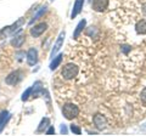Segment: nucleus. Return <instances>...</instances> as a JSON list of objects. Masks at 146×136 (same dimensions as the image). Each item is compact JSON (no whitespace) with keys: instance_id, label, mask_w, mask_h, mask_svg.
<instances>
[{"instance_id":"obj_3","label":"nucleus","mask_w":146,"mask_h":136,"mask_svg":"<svg viewBox=\"0 0 146 136\" xmlns=\"http://www.w3.org/2000/svg\"><path fill=\"white\" fill-rule=\"evenodd\" d=\"M23 18H20L17 22H15L13 24H11V26H7V27H5V28H3L1 30H0V35H10V34H15V32L16 30H20V27L23 24Z\"/></svg>"},{"instance_id":"obj_2","label":"nucleus","mask_w":146,"mask_h":136,"mask_svg":"<svg viewBox=\"0 0 146 136\" xmlns=\"http://www.w3.org/2000/svg\"><path fill=\"white\" fill-rule=\"evenodd\" d=\"M78 72H79V68L77 67V65H74V63H68V65H66L62 68L61 74L65 79H73L74 77H77Z\"/></svg>"},{"instance_id":"obj_14","label":"nucleus","mask_w":146,"mask_h":136,"mask_svg":"<svg viewBox=\"0 0 146 136\" xmlns=\"http://www.w3.org/2000/svg\"><path fill=\"white\" fill-rule=\"evenodd\" d=\"M62 55H57L56 57H54L52 58V61H51V63H50V69L51 71H55L56 68L61 65V62H62Z\"/></svg>"},{"instance_id":"obj_9","label":"nucleus","mask_w":146,"mask_h":136,"mask_svg":"<svg viewBox=\"0 0 146 136\" xmlns=\"http://www.w3.org/2000/svg\"><path fill=\"white\" fill-rule=\"evenodd\" d=\"M36 62H38V51H36V49L32 48L27 52V63L29 66H34L36 65Z\"/></svg>"},{"instance_id":"obj_10","label":"nucleus","mask_w":146,"mask_h":136,"mask_svg":"<svg viewBox=\"0 0 146 136\" xmlns=\"http://www.w3.org/2000/svg\"><path fill=\"white\" fill-rule=\"evenodd\" d=\"M83 4H84V0H76L74 5H73L72 13H71V18H76V17L79 15V12L82 11V9H83Z\"/></svg>"},{"instance_id":"obj_23","label":"nucleus","mask_w":146,"mask_h":136,"mask_svg":"<svg viewBox=\"0 0 146 136\" xmlns=\"http://www.w3.org/2000/svg\"><path fill=\"white\" fill-rule=\"evenodd\" d=\"M122 50H123V51H124V52L127 53V52L130 50V46H127V45H124V46H122Z\"/></svg>"},{"instance_id":"obj_11","label":"nucleus","mask_w":146,"mask_h":136,"mask_svg":"<svg viewBox=\"0 0 146 136\" xmlns=\"http://www.w3.org/2000/svg\"><path fill=\"white\" fill-rule=\"evenodd\" d=\"M10 113H9L7 111H3L0 112V131L3 130V128L6 125V123L9 120H10Z\"/></svg>"},{"instance_id":"obj_24","label":"nucleus","mask_w":146,"mask_h":136,"mask_svg":"<svg viewBox=\"0 0 146 136\" xmlns=\"http://www.w3.org/2000/svg\"><path fill=\"white\" fill-rule=\"evenodd\" d=\"M143 12H144V15L146 16V4H144V6H143Z\"/></svg>"},{"instance_id":"obj_8","label":"nucleus","mask_w":146,"mask_h":136,"mask_svg":"<svg viewBox=\"0 0 146 136\" xmlns=\"http://www.w3.org/2000/svg\"><path fill=\"white\" fill-rule=\"evenodd\" d=\"M46 28H48V24L45 23V22H42V23H39V24H36V26H34L33 28L31 29V34H32V37L33 38H38V37H40L45 30H46Z\"/></svg>"},{"instance_id":"obj_20","label":"nucleus","mask_w":146,"mask_h":136,"mask_svg":"<svg viewBox=\"0 0 146 136\" xmlns=\"http://www.w3.org/2000/svg\"><path fill=\"white\" fill-rule=\"evenodd\" d=\"M140 98H141V101H143L144 103H146V88L141 91V94H140Z\"/></svg>"},{"instance_id":"obj_1","label":"nucleus","mask_w":146,"mask_h":136,"mask_svg":"<svg viewBox=\"0 0 146 136\" xmlns=\"http://www.w3.org/2000/svg\"><path fill=\"white\" fill-rule=\"evenodd\" d=\"M62 114L66 119L72 120V119H74V118L78 117L79 108L76 105H73V103H66V105L62 107Z\"/></svg>"},{"instance_id":"obj_6","label":"nucleus","mask_w":146,"mask_h":136,"mask_svg":"<svg viewBox=\"0 0 146 136\" xmlns=\"http://www.w3.org/2000/svg\"><path fill=\"white\" fill-rule=\"evenodd\" d=\"M65 37H66V32L65 30H62L60 34H58V37H57V40H56V43H55V45H54V48H52V50H51V56L52 58H54V56H55V53H56L58 50H60L61 48H62V45H63V42H65Z\"/></svg>"},{"instance_id":"obj_15","label":"nucleus","mask_w":146,"mask_h":136,"mask_svg":"<svg viewBox=\"0 0 146 136\" xmlns=\"http://www.w3.org/2000/svg\"><path fill=\"white\" fill-rule=\"evenodd\" d=\"M50 125V119L49 118H43L42 121H40V124L38 126V133H43V131H45Z\"/></svg>"},{"instance_id":"obj_16","label":"nucleus","mask_w":146,"mask_h":136,"mask_svg":"<svg viewBox=\"0 0 146 136\" xmlns=\"http://www.w3.org/2000/svg\"><path fill=\"white\" fill-rule=\"evenodd\" d=\"M23 42H25V35H18V37H15L11 40V45L15 48H21Z\"/></svg>"},{"instance_id":"obj_13","label":"nucleus","mask_w":146,"mask_h":136,"mask_svg":"<svg viewBox=\"0 0 146 136\" xmlns=\"http://www.w3.org/2000/svg\"><path fill=\"white\" fill-rule=\"evenodd\" d=\"M85 26H86V21L85 20H82L78 24H77V27H76V30H74V33H73V38L74 39H77L79 37V34L83 32V29L85 28Z\"/></svg>"},{"instance_id":"obj_7","label":"nucleus","mask_w":146,"mask_h":136,"mask_svg":"<svg viewBox=\"0 0 146 136\" xmlns=\"http://www.w3.org/2000/svg\"><path fill=\"white\" fill-rule=\"evenodd\" d=\"M108 3L110 0H93L91 5H93V9L96 12H102L108 7Z\"/></svg>"},{"instance_id":"obj_22","label":"nucleus","mask_w":146,"mask_h":136,"mask_svg":"<svg viewBox=\"0 0 146 136\" xmlns=\"http://www.w3.org/2000/svg\"><path fill=\"white\" fill-rule=\"evenodd\" d=\"M61 134H63V135H66L67 134V128H66V125H61Z\"/></svg>"},{"instance_id":"obj_17","label":"nucleus","mask_w":146,"mask_h":136,"mask_svg":"<svg viewBox=\"0 0 146 136\" xmlns=\"http://www.w3.org/2000/svg\"><path fill=\"white\" fill-rule=\"evenodd\" d=\"M45 11H46V6H43V7L40 9V10H39V11H38V12H36L35 15H34L33 20H32V21L29 22V24H32V23H33L34 21H36V20H39V17H42V15H43V13H44Z\"/></svg>"},{"instance_id":"obj_4","label":"nucleus","mask_w":146,"mask_h":136,"mask_svg":"<svg viewBox=\"0 0 146 136\" xmlns=\"http://www.w3.org/2000/svg\"><path fill=\"white\" fill-rule=\"evenodd\" d=\"M21 79H22V73L20 71H15V72H12V73H10L6 77L5 83L7 85H16V84L20 83Z\"/></svg>"},{"instance_id":"obj_21","label":"nucleus","mask_w":146,"mask_h":136,"mask_svg":"<svg viewBox=\"0 0 146 136\" xmlns=\"http://www.w3.org/2000/svg\"><path fill=\"white\" fill-rule=\"evenodd\" d=\"M55 133V129H54V126H49V129L46 130V135H52Z\"/></svg>"},{"instance_id":"obj_18","label":"nucleus","mask_w":146,"mask_h":136,"mask_svg":"<svg viewBox=\"0 0 146 136\" xmlns=\"http://www.w3.org/2000/svg\"><path fill=\"white\" fill-rule=\"evenodd\" d=\"M32 95V88H28L26 90V91L23 92V95H22V97H21V100L22 101H27V100H28V97L31 96Z\"/></svg>"},{"instance_id":"obj_19","label":"nucleus","mask_w":146,"mask_h":136,"mask_svg":"<svg viewBox=\"0 0 146 136\" xmlns=\"http://www.w3.org/2000/svg\"><path fill=\"white\" fill-rule=\"evenodd\" d=\"M71 131H72L73 134H76V135H80V134H82V130H80L76 124H72V125H71Z\"/></svg>"},{"instance_id":"obj_5","label":"nucleus","mask_w":146,"mask_h":136,"mask_svg":"<svg viewBox=\"0 0 146 136\" xmlns=\"http://www.w3.org/2000/svg\"><path fill=\"white\" fill-rule=\"evenodd\" d=\"M93 121H94V125L96 126V129L99 130H105L107 128V120L102 114H95L93 118Z\"/></svg>"},{"instance_id":"obj_12","label":"nucleus","mask_w":146,"mask_h":136,"mask_svg":"<svg viewBox=\"0 0 146 136\" xmlns=\"http://www.w3.org/2000/svg\"><path fill=\"white\" fill-rule=\"evenodd\" d=\"M135 30L138 34H146V20H140L135 24Z\"/></svg>"}]
</instances>
